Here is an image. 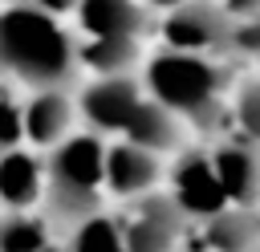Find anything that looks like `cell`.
Returning a JSON list of instances; mask_svg holds the SVG:
<instances>
[{
	"mask_svg": "<svg viewBox=\"0 0 260 252\" xmlns=\"http://www.w3.org/2000/svg\"><path fill=\"white\" fill-rule=\"evenodd\" d=\"M77 33L37 0L0 4V77L28 89L65 85L77 73Z\"/></svg>",
	"mask_w": 260,
	"mask_h": 252,
	"instance_id": "6da1fadb",
	"label": "cell"
},
{
	"mask_svg": "<svg viewBox=\"0 0 260 252\" xmlns=\"http://www.w3.org/2000/svg\"><path fill=\"white\" fill-rule=\"evenodd\" d=\"M77 61L93 73H130L142 61V41L150 37L146 0H77L73 8Z\"/></svg>",
	"mask_w": 260,
	"mask_h": 252,
	"instance_id": "7a4b0ae2",
	"label": "cell"
},
{
	"mask_svg": "<svg viewBox=\"0 0 260 252\" xmlns=\"http://www.w3.org/2000/svg\"><path fill=\"white\" fill-rule=\"evenodd\" d=\"M142 85L154 102L175 110L183 122L207 126L219 114L223 98V69L211 53H187V49H158L142 65Z\"/></svg>",
	"mask_w": 260,
	"mask_h": 252,
	"instance_id": "3957f363",
	"label": "cell"
},
{
	"mask_svg": "<svg viewBox=\"0 0 260 252\" xmlns=\"http://www.w3.org/2000/svg\"><path fill=\"white\" fill-rule=\"evenodd\" d=\"M45 207L61 224H81L102 211L106 195V146L98 134H69L45 159Z\"/></svg>",
	"mask_w": 260,
	"mask_h": 252,
	"instance_id": "277c9868",
	"label": "cell"
},
{
	"mask_svg": "<svg viewBox=\"0 0 260 252\" xmlns=\"http://www.w3.org/2000/svg\"><path fill=\"white\" fill-rule=\"evenodd\" d=\"M228 33H232V12L219 0H183L162 12L158 37L167 49H187V53H228Z\"/></svg>",
	"mask_w": 260,
	"mask_h": 252,
	"instance_id": "5b68a950",
	"label": "cell"
},
{
	"mask_svg": "<svg viewBox=\"0 0 260 252\" xmlns=\"http://www.w3.org/2000/svg\"><path fill=\"white\" fill-rule=\"evenodd\" d=\"M183 228H187V211L175 203L171 191L138 195L130 215L122 219V236L130 252H179Z\"/></svg>",
	"mask_w": 260,
	"mask_h": 252,
	"instance_id": "8992f818",
	"label": "cell"
},
{
	"mask_svg": "<svg viewBox=\"0 0 260 252\" xmlns=\"http://www.w3.org/2000/svg\"><path fill=\"white\" fill-rule=\"evenodd\" d=\"M146 98V85L134 81L130 73H98L81 98H77V114L98 130V134H126L130 118L138 114Z\"/></svg>",
	"mask_w": 260,
	"mask_h": 252,
	"instance_id": "52a82bcc",
	"label": "cell"
},
{
	"mask_svg": "<svg viewBox=\"0 0 260 252\" xmlns=\"http://www.w3.org/2000/svg\"><path fill=\"white\" fill-rule=\"evenodd\" d=\"M171 195L187 211V219H211L223 207H232V199H228V191H223L207 150H183L175 159V167H171Z\"/></svg>",
	"mask_w": 260,
	"mask_h": 252,
	"instance_id": "ba28073f",
	"label": "cell"
},
{
	"mask_svg": "<svg viewBox=\"0 0 260 252\" xmlns=\"http://www.w3.org/2000/svg\"><path fill=\"white\" fill-rule=\"evenodd\" d=\"M73 118H77V106L65 93V85L32 89V98L24 102V138L41 150H53L73 134Z\"/></svg>",
	"mask_w": 260,
	"mask_h": 252,
	"instance_id": "9c48e42d",
	"label": "cell"
},
{
	"mask_svg": "<svg viewBox=\"0 0 260 252\" xmlns=\"http://www.w3.org/2000/svg\"><path fill=\"white\" fill-rule=\"evenodd\" d=\"M158 183V154L122 138L106 146V191L118 199H138L146 191H154Z\"/></svg>",
	"mask_w": 260,
	"mask_h": 252,
	"instance_id": "30bf717a",
	"label": "cell"
},
{
	"mask_svg": "<svg viewBox=\"0 0 260 252\" xmlns=\"http://www.w3.org/2000/svg\"><path fill=\"white\" fill-rule=\"evenodd\" d=\"M45 159L24 150V146H12L0 154V203L8 211H28L32 203H45Z\"/></svg>",
	"mask_w": 260,
	"mask_h": 252,
	"instance_id": "8fae6325",
	"label": "cell"
},
{
	"mask_svg": "<svg viewBox=\"0 0 260 252\" xmlns=\"http://www.w3.org/2000/svg\"><path fill=\"white\" fill-rule=\"evenodd\" d=\"M207 154H211V167H215L228 199L240 203V207H256V199H260V154L244 142H219Z\"/></svg>",
	"mask_w": 260,
	"mask_h": 252,
	"instance_id": "7c38bea8",
	"label": "cell"
},
{
	"mask_svg": "<svg viewBox=\"0 0 260 252\" xmlns=\"http://www.w3.org/2000/svg\"><path fill=\"white\" fill-rule=\"evenodd\" d=\"M122 138H130V142H138L154 154H167V150H179V142H183V118L146 93Z\"/></svg>",
	"mask_w": 260,
	"mask_h": 252,
	"instance_id": "4fadbf2b",
	"label": "cell"
},
{
	"mask_svg": "<svg viewBox=\"0 0 260 252\" xmlns=\"http://www.w3.org/2000/svg\"><path fill=\"white\" fill-rule=\"evenodd\" d=\"M203 236H207V248L215 252H252L260 248V215L252 207H223L219 215L203 219Z\"/></svg>",
	"mask_w": 260,
	"mask_h": 252,
	"instance_id": "5bb4252c",
	"label": "cell"
},
{
	"mask_svg": "<svg viewBox=\"0 0 260 252\" xmlns=\"http://www.w3.org/2000/svg\"><path fill=\"white\" fill-rule=\"evenodd\" d=\"M65 252H130L126 236H122V219H114L106 211L85 215L81 224H73V236H69Z\"/></svg>",
	"mask_w": 260,
	"mask_h": 252,
	"instance_id": "9a60e30c",
	"label": "cell"
},
{
	"mask_svg": "<svg viewBox=\"0 0 260 252\" xmlns=\"http://www.w3.org/2000/svg\"><path fill=\"white\" fill-rule=\"evenodd\" d=\"M49 248V224L32 211L0 215V252H41Z\"/></svg>",
	"mask_w": 260,
	"mask_h": 252,
	"instance_id": "2e32d148",
	"label": "cell"
},
{
	"mask_svg": "<svg viewBox=\"0 0 260 252\" xmlns=\"http://www.w3.org/2000/svg\"><path fill=\"white\" fill-rule=\"evenodd\" d=\"M20 138H24V106L8 89H0V154L20 146Z\"/></svg>",
	"mask_w": 260,
	"mask_h": 252,
	"instance_id": "e0dca14e",
	"label": "cell"
},
{
	"mask_svg": "<svg viewBox=\"0 0 260 252\" xmlns=\"http://www.w3.org/2000/svg\"><path fill=\"white\" fill-rule=\"evenodd\" d=\"M236 126L248 138L260 142V77L248 81V85H240V93H236Z\"/></svg>",
	"mask_w": 260,
	"mask_h": 252,
	"instance_id": "ac0fdd59",
	"label": "cell"
},
{
	"mask_svg": "<svg viewBox=\"0 0 260 252\" xmlns=\"http://www.w3.org/2000/svg\"><path fill=\"white\" fill-rule=\"evenodd\" d=\"M232 16H256L260 12V0H219Z\"/></svg>",
	"mask_w": 260,
	"mask_h": 252,
	"instance_id": "d6986e66",
	"label": "cell"
},
{
	"mask_svg": "<svg viewBox=\"0 0 260 252\" xmlns=\"http://www.w3.org/2000/svg\"><path fill=\"white\" fill-rule=\"evenodd\" d=\"M146 4H150V8H162V12H167V8H175V4H183V0H146Z\"/></svg>",
	"mask_w": 260,
	"mask_h": 252,
	"instance_id": "ffe728a7",
	"label": "cell"
},
{
	"mask_svg": "<svg viewBox=\"0 0 260 252\" xmlns=\"http://www.w3.org/2000/svg\"><path fill=\"white\" fill-rule=\"evenodd\" d=\"M41 252H61V248H41Z\"/></svg>",
	"mask_w": 260,
	"mask_h": 252,
	"instance_id": "44dd1931",
	"label": "cell"
},
{
	"mask_svg": "<svg viewBox=\"0 0 260 252\" xmlns=\"http://www.w3.org/2000/svg\"><path fill=\"white\" fill-rule=\"evenodd\" d=\"M0 4H20V0H0Z\"/></svg>",
	"mask_w": 260,
	"mask_h": 252,
	"instance_id": "7402d4cb",
	"label": "cell"
},
{
	"mask_svg": "<svg viewBox=\"0 0 260 252\" xmlns=\"http://www.w3.org/2000/svg\"><path fill=\"white\" fill-rule=\"evenodd\" d=\"M256 69H260V53H256Z\"/></svg>",
	"mask_w": 260,
	"mask_h": 252,
	"instance_id": "603a6c76",
	"label": "cell"
},
{
	"mask_svg": "<svg viewBox=\"0 0 260 252\" xmlns=\"http://www.w3.org/2000/svg\"><path fill=\"white\" fill-rule=\"evenodd\" d=\"M252 252H260V248H252Z\"/></svg>",
	"mask_w": 260,
	"mask_h": 252,
	"instance_id": "cb8c5ba5",
	"label": "cell"
}]
</instances>
